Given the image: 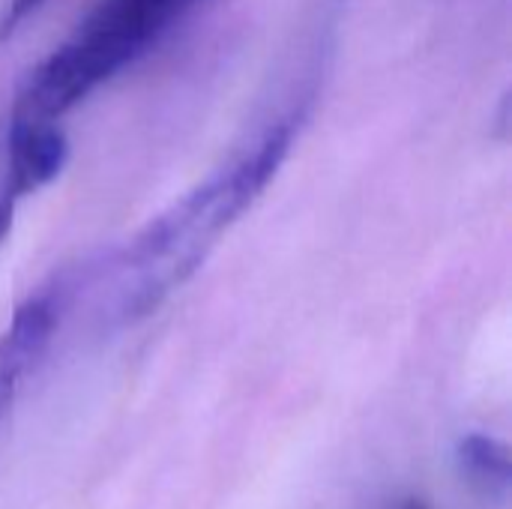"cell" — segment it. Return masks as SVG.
<instances>
[{
  "mask_svg": "<svg viewBox=\"0 0 512 509\" xmlns=\"http://www.w3.org/2000/svg\"><path fill=\"white\" fill-rule=\"evenodd\" d=\"M207 0H93L15 93L9 123H60Z\"/></svg>",
  "mask_w": 512,
  "mask_h": 509,
  "instance_id": "7a4b0ae2",
  "label": "cell"
},
{
  "mask_svg": "<svg viewBox=\"0 0 512 509\" xmlns=\"http://www.w3.org/2000/svg\"><path fill=\"white\" fill-rule=\"evenodd\" d=\"M45 0H3V9H0V39L12 36L33 12L42 9Z\"/></svg>",
  "mask_w": 512,
  "mask_h": 509,
  "instance_id": "8992f818",
  "label": "cell"
},
{
  "mask_svg": "<svg viewBox=\"0 0 512 509\" xmlns=\"http://www.w3.org/2000/svg\"><path fill=\"white\" fill-rule=\"evenodd\" d=\"M456 462L462 477L489 498H504L510 492L512 465L507 444L489 435H468L456 447Z\"/></svg>",
  "mask_w": 512,
  "mask_h": 509,
  "instance_id": "5b68a950",
  "label": "cell"
},
{
  "mask_svg": "<svg viewBox=\"0 0 512 509\" xmlns=\"http://www.w3.org/2000/svg\"><path fill=\"white\" fill-rule=\"evenodd\" d=\"M312 102V90H297L276 111L270 108L231 153L192 189L156 213L117 255L111 270V312L132 324L156 312L186 285L219 240L264 195L285 165Z\"/></svg>",
  "mask_w": 512,
  "mask_h": 509,
  "instance_id": "6da1fadb",
  "label": "cell"
},
{
  "mask_svg": "<svg viewBox=\"0 0 512 509\" xmlns=\"http://www.w3.org/2000/svg\"><path fill=\"white\" fill-rule=\"evenodd\" d=\"M66 285L51 282L36 288L15 312L6 330L0 333V420L12 408L21 384L45 357L51 336L60 321Z\"/></svg>",
  "mask_w": 512,
  "mask_h": 509,
  "instance_id": "277c9868",
  "label": "cell"
},
{
  "mask_svg": "<svg viewBox=\"0 0 512 509\" xmlns=\"http://www.w3.org/2000/svg\"><path fill=\"white\" fill-rule=\"evenodd\" d=\"M69 159L60 123H9L6 168L0 177V243L12 231L18 204L48 186Z\"/></svg>",
  "mask_w": 512,
  "mask_h": 509,
  "instance_id": "3957f363",
  "label": "cell"
},
{
  "mask_svg": "<svg viewBox=\"0 0 512 509\" xmlns=\"http://www.w3.org/2000/svg\"><path fill=\"white\" fill-rule=\"evenodd\" d=\"M393 509H432L429 507V501L426 498H420V495H411V498H405V501H399Z\"/></svg>",
  "mask_w": 512,
  "mask_h": 509,
  "instance_id": "52a82bcc",
  "label": "cell"
}]
</instances>
